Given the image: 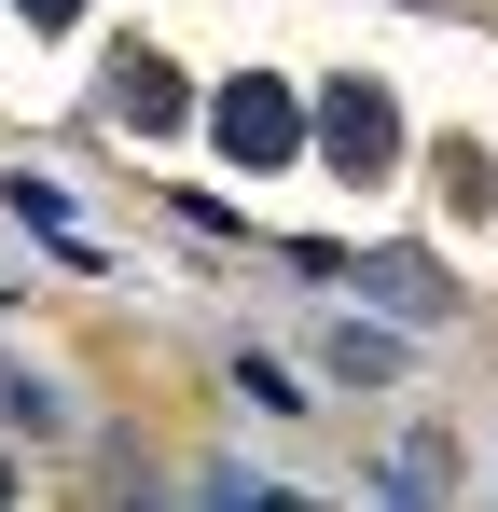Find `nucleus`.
I'll use <instances>...</instances> for the list:
<instances>
[{
  "label": "nucleus",
  "instance_id": "0eeeda50",
  "mask_svg": "<svg viewBox=\"0 0 498 512\" xmlns=\"http://www.w3.org/2000/svg\"><path fill=\"white\" fill-rule=\"evenodd\" d=\"M14 14H28V28H70V14H83V0H14Z\"/></svg>",
  "mask_w": 498,
  "mask_h": 512
},
{
  "label": "nucleus",
  "instance_id": "7ed1b4c3",
  "mask_svg": "<svg viewBox=\"0 0 498 512\" xmlns=\"http://www.w3.org/2000/svg\"><path fill=\"white\" fill-rule=\"evenodd\" d=\"M125 125H180V70L139 56V70H125Z\"/></svg>",
  "mask_w": 498,
  "mask_h": 512
},
{
  "label": "nucleus",
  "instance_id": "20e7f679",
  "mask_svg": "<svg viewBox=\"0 0 498 512\" xmlns=\"http://www.w3.org/2000/svg\"><path fill=\"white\" fill-rule=\"evenodd\" d=\"M374 291H388L402 319H429V305H443V277H429V263H374Z\"/></svg>",
  "mask_w": 498,
  "mask_h": 512
},
{
  "label": "nucleus",
  "instance_id": "39448f33",
  "mask_svg": "<svg viewBox=\"0 0 498 512\" xmlns=\"http://www.w3.org/2000/svg\"><path fill=\"white\" fill-rule=\"evenodd\" d=\"M332 360H346L360 388H388V374H402V333H346V346H332Z\"/></svg>",
  "mask_w": 498,
  "mask_h": 512
},
{
  "label": "nucleus",
  "instance_id": "6e6552de",
  "mask_svg": "<svg viewBox=\"0 0 498 512\" xmlns=\"http://www.w3.org/2000/svg\"><path fill=\"white\" fill-rule=\"evenodd\" d=\"M0 499H14V471H0Z\"/></svg>",
  "mask_w": 498,
  "mask_h": 512
},
{
  "label": "nucleus",
  "instance_id": "f03ea898",
  "mask_svg": "<svg viewBox=\"0 0 498 512\" xmlns=\"http://www.w3.org/2000/svg\"><path fill=\"white\" fill-rule=\"evenodd\" d=\"M319 153L346 180H388V167H402V97H388V84H332L319 97Z\"/></svg>",
  "mask_w": 498,
  "mask_h": 512
},
{
  "label": "nucleus",
  "instance_id": "f257e3e1",
  "mask_svg": "<svg viewBox=\"0 0 498 512\" xmlns=\"http://www.w3.org/2000/svg\"><path fill=\"white\" fill-rule=\"evenodd\" d=\"M208 139H222L236 167H291V153H305V111H291V84H263V70H249V84L208 97Z\"/></svg>",
  "mask_w": 498,
  "mask_h": 512
},
{
  "label": "nucleus",
  "instance_id": "1a4fd4ad",
  "mask_svg": "<svg viewBox=\"0 0 498 512\" xmlns=\"http://www.w3.org/2000/svg\"><path fill=\"white\" fill-rule=\"evenodd\" d=\"M415 14H429V0H415Z\"/></svg>",
  "mask_w": 498,
  "mask_h": 512
},
{
  "label": "nucleus",
  "instance_id": "423d86ee",
  "mask_svg": "<svg viewBox=\"0 0 498 512\" xmlns=\"http://www.w3.org/2000/svg\"><path fill=\"white\" fill-rule=\"evenodd\" d=\"M388 499H443V443H402L388 457Z\"/></svg>",
  "mask_w": 498,
  "mask_h": 512
}]
</instances>
